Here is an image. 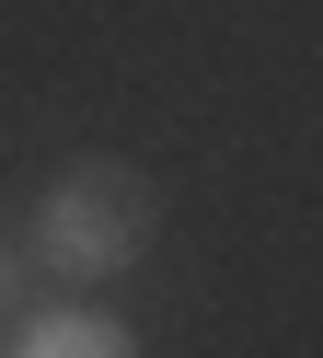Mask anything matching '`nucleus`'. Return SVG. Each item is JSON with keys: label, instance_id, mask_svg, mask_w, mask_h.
Masks as SVG:
<instances>
[{"label": "nucleus", "instance_id": "nucleus-3", "mask_svg": "<svg viewBox=\"0 0 323 358\" xmlns=\"http://www.w3.org/2000/svg\"><path fill=\"white\" fill-rule=\"evenodd\" d=\"M23 278H35V255H23V243L0 231V324H12V312H23Z\"/></svg>", "mask_w": 323, "mask_h": 358}, {"label": "nucleus", "instance_id": "nucleus-2", "mask_svg": "<svg viewBox=\"0 0 323 358\" xmlns=\"http://www.w3.org/2000/svg\"><path fill=\"white\" fill-rule=\"evenodd\" d=\"M0 358H138V324L104 301H46V312H12Z\"/></svg>", "mask_w": 323, "mask_h": 358}, {"label": "nucleus", "instance_id": "nucleus-1", "mask_svg": "<svg viewBox=\"0 0 323 358\" xmlns=\"http://www.w3.org/2000/svg\"><path fill=\"white\" fill-rule=\"evenodd\" d=\"M150 231H162V185L138 162H58L35 185L23 255H35V278H58V289H104V278H127V266L150 255Z\"/></svg>", "mask_w": 323, "mask_h": 358}]
</instances>
